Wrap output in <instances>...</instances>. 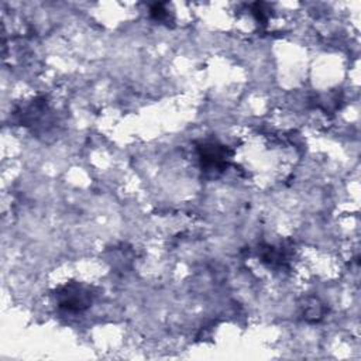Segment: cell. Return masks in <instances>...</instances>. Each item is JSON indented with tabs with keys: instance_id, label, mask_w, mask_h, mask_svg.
<instances>
[{
	"instance_id": "obj_1",
	"label": "cell",
	"mask_w": 361,
	"mask_h": 361,
	"mask_svg": "<svg viewBox=\"0 0 361 361\" xmlns=\"http://www.w3.org/2000/svg\"><path fill=\"white\" fill-rule=\"evenodd\" d=\"M56 300L59 307L68 312H82L90 306L93 300V292L86 285L71 282L58 290Z\"/></svg>"
},
{
	"instance_id": "obj_2",
	"label": "cell",
	"mask_w": 361,
	"mask_h": 361,
	"mask_svg": "<svg viewBox=\"0 0 361 361\" xmlns=\"http://www.w3.org/2000/svg\"><path fill=\"white\" fill-rule=\"evenodd\" d=\"M202 165L206 171H221L227 165V149L216 142L203 144L199 148Z\"/></svg>"
}]
</instances>
